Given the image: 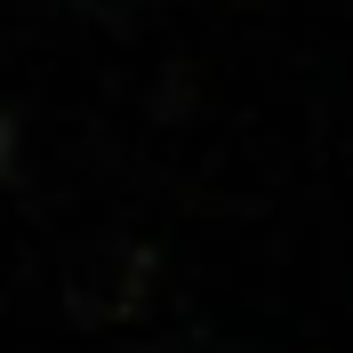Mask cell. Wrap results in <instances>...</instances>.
Here are the masks:
<instances>
[{
    "label": "cell",
    "instance_id": "cell-1",
    "mask_svg": "<svg viewBox=\"0 0 353 353\" xmlns=\"http://www.w3.org/2000/svg\"><path fill=\"white\" fill-rule=\"evenodd\" d=\"M17 169V121H8V112H0V176Z\"/></svg>",
    "mask_w": 353,
    "mask_h": 353
}]
</instances>
